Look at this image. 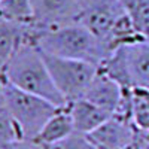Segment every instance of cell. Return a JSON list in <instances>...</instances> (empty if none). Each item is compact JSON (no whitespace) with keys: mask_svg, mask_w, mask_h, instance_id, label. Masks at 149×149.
I'll return each instance as SVG.
<instances>
[{"mask_svg":"<svg viewBox=\"0 0 149 149\" xmlns=\"http://www.w3.org/2000/svg\"><path fill=\"white\" fill-rule=\"evenodd\" d=\"M6 78H5V73L3 70L0 69V104L5 103V86H6Z\"/></svg>","mask_w":149,"mask_h":149,"instance_id":"18","label":"cell"},{"mask_svg":"<svg viewBox=\"0 0 149 149\" xmlns=\"http://www.w3.org/2000/svg\"><path fill=\"white\" fill-rule=\"evenodd\" d=\"M5 149H46V148L34 139H17L10 142Z\"/></svg>","mask_w":149,"mask_h":149,"instance_id":"17","label":"cell"},{"mask_svg":"<svg viewBox=\"0 0 149 149\" xmlns=\"http://www.w3.org/2000/svg\"><path fill=\"white\" fill-rule=\"evenodd\" d=\"M45 148L46 149H97L88 139V136L78 133V131L72 133L69 137H66L63 140H60L54 145L45 146Z\"/></svg>","mask_w":149,"mask_h":149,"instance_id":"16","label":"cell"},{"mask_svg":"<svg viewBox=\"0 0 149 149\" xmlns=\"http://www.w3.org/2000/svg\"><path fill=\"white\" fill-rule=\"evenodd\" d=\"M48 70L57 86V90L66 98L67 103H72L78 98H82L90 84L95 78L98 66L81 60L61 58L42 51Z\"/></svg>","mask_w":149,"mask_h":149,"instance_id":"4","label":"cell"},{"mask_svg":"<svg viewBox=\"0 0 149 149\" xmlns=\"http://www.w3.org/2000/svg\"><path fill=\"white\" fill-rule=\"evenodd\" d=\"M118 2H119V3H121V5L124 6V8L127 9V8H128V6H130V5H131L133 2H134V0H118Z\"/></svg>","mask_w":149,"mask_h":149,"instance_id":"19","label":"cell"},{"mask_svg":"<svg viewBox=\"0 0 149 149\" xmlns=\"http://www.w3.org/2000/svg\"><path fill=\"white\" fill-rule=\"evenodd\" d=\"M139 130L133 122L110 116L97 130L86 134L97 149H133Z\"/></svg>","mask_w":149,"mask_h":149,"instance_id":"7","label":"cell"},{"mask_svg":"<svg viewBox=\"0 0 149 149\" xmlns=\"http://www.w3.org/2000/svg\"><path fill=\"white\" fill-rule=\"evenodd\" d=\"M37 29L33 26H21L0 18V66H5L22 42H34L37 39Z\"/></svg>","mask_w":149,"mask_h":149,"instance_id":"10","label":"cell"},{"mask_svg":"<svg viewBox=\"0 0 149 149\" xmlns=\"http://www.w3.org/2000/svg\"><path fill=\"white\" fill-rule=\"evenodd\" d=\"M31 9L39 33L78 22L76 0H31Z\"/></svg>","mask_w":149,"mask_h":149,"instance_id":"6","label":"cell"},{"mask_svg":"<svg viewBox=\"0 0 149 149\" xmlns=\"http://www.w3.org/2000/svg\"><path fill=\"white\" fill-rule=\"evenodd\" d=\"M136 30L149 40V0H134L125 9Z\"/></svg>","mask_w":149,"mask_h":149,"instance_id":"14","label":"cell"},{"mask_svg":"<svg viewBox=\"0 0 149 149\" xmlns=\"http://www.w3.org/2000/svg\"><path fill=\"white\" fill-rule=\"evenodd\" d=\"M21 139L17 124L6 109V104H0V149H5L10 142Z\"/></svg>","mask_w":149,"mask_h":149,"instance_id":"15","label":"cell"},{"mask_svg":"<svg viewBox=\"0 0 149 149\" xmlns=\"http://www.w3.org/2000/svg\"><path fill=\"white\" fill-rule=\"evenodd\" d=\"M118 49L122 52L128 86L131 90H149V40Z\"/></svg>","mask_w":149,"mask_h":149,"instance_id":"8","label":"cell"},{"mask_svg":"<svg viewBox=\"0 0 149 149\" xmlns=\"http://www.w3.org/2000/svg\"><path fill=\"white\" fill-rule=\"evenodd\" d=\"M5 104L17 124L21 139H36L43 125L57 112L58 106L6 82L5 86Z\"/></svg>","mask_w":149,"mask_h":149,"instance_id":"3","label":"cell"},{"mask_svg":"<svg viewBox=\"0 0 149 149\" xmlns=\"http://www.w3.org/2000/svg\"><path fill=\"white\" fill-rule=\"evenodd\" d=\"M36 45L46 54L88 61L98 67L110 55L106 45L79 22L39 33Z\"/></svg>","mask_w":149,"mask_h":149,"instance_id":"2","label":"cell"},{"mask_svg":"<svg viewBox=\"0 0 149 149\" xmlns=\"http://www.w3.org/2000/svg\"><path fill=\"white\" fill-rule=\"evenodd\" d=\"M73 119L74 130L82 134H90L104 124L112 115L85 98H78L67 104Z\"/></svg>","mask_w":149,"mask_h":149,"instance_id":"11","label":"cell"},{"mask_svg":"<svg viewBox=\"0 0 149 149\" xmlns=\"http://www.w3.org/2000/svg\"><path fill=\"white\" fill-rule=\"evenodd\" d=\"M78 22L95 34L104 45L113 24L125 14L118 0H76Z\"/></svg>","mask_w":149,"mask_h":149,"instance_id":"5","label":"cell"},{"mask_svg":"<svg viewBox=\"0 0 149 149\" xmlns=\"http://www.w3.org/2000/svg\"><path fill=\"white\" fill-rule=\"evenodd\" d=\"M0 18L21 26H31V0H0Z\"/></svg>","mask_w":149,"mask_h":149,"instance_id":"13","label":"cell"},{"mask_svg":"<svg viewBox=\"0 0 149 149\" xmlns=\"http://www.w3.org/2000/svg\"><path fill=\"white\" fill-rule=\"evenodd\" d=\"M0 69H2V66H0Z\"/></svg>","mask_w":149,"mask_h":149,"instance_id":"20","label":"cell"},{"mask_svg":"<svg viewBox=\"0 0 149 149\" xmlns=\"http://www.w3.org/2000/svg\"><path fill=\"white\" fill-rule=\"evenodd\" d=\"M122 94H124L122 86L116 81L112 79L109 74H106L102 69H98L95 78L90 84L88 90L85 91L82 98L106 110L107 113L113 115L121 103Z\"/></svg>","mask_w":149,"mask_h":149,"instance_id":"9","label":"cell"},{"mask_svg":"<svg viewBox=\"0 0 149 149\" xmlns=\"http://www.w3.org/2000/svg\"><path fill=\"white\" fill-rule=\"evenodd\" d=\"M2 70L6 81L18 90L39 95L58 107L69 104L57 90L40 48L34 42H22Z\"/></svg>","mask_w":149,"mask_h":149,"instance_id":"1","label":"cell"},{"mask_svg":"<svg viewBox=\"0 0 149 149\" xmlns=\"http://www.w3.org/2000/svg\"><path fill=\"white\" fill-rule=\"evenodd\" d=\"M74 131L76 130H74L73 119L69 112V106H64V107H60L57 113L45 124L42 131L34 140L42 143L43 146H49L69 137Z\"/></svg>","mask_w":149,"mask_h":149,"instance_id":"12","label":"cell"}]
</instances>
